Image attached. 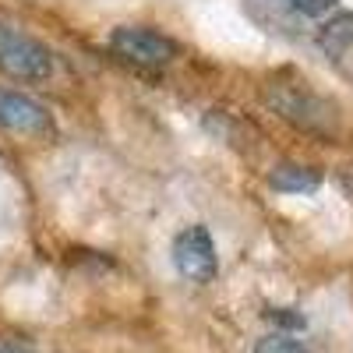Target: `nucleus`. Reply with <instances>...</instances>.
Masks as SVG:
<instances>
[{
	"instance_id": "6",
	"label": "nucleus",
	"mask_w": 353,
	"mask_h": 353,
	"mask_svg": "<svg viewBox=\"0 0 353 353\" xmlns=\"http://www.w3.org/2000/svg\"><path fill=\"white\" fill-rule=\"evenodd\" d=\"M269 184L279 194H311L321 184V173L314 166H304V163H279L269 173Z\"/></svg>"
},
{
	"instance_id": "4",
	"label": "nucleus",
	"mask_w": 353,
	"mask_h": 353,
	"mask_svg": "<svg viewBox=\"0 0 353 353\" xmlns=\"http://www.w3.org/2000/svg\"><path fill=\"white\" fill-rule=\"evenodd\" d=\"M269 106L283 117V121L297 124L304 131H318V134H332L336 131V106L329 99H321L318 92L304 85H272L269 88Z\"/></svg>"
},
{
	"instance_id": "3",
	"label": "nucleus",
	"mask_w": 353,
	"mask_h": 353,
	"mask_svg": "<svg viewBox=\"0 0 353 353\" xmlns=\"http://www.w3.org/2000/svg\"><path fill=\"white\" fill-rule=\"evenodd\" d=\"M170 261L176 276L184 283H194V286H205L212 283L216 272H219V251H216V241L205 223H188L173 233V244H170Z\"/></svg>"
},
{
	"instance_id": "5",
	"label": "nucleus",
	"mask_w": 353,
	"mask_h": 353,
	"mask_svg": "<svg viewBox=\"0 0 353 353\" xmlns=\"http://www.w3.org/2000/svg\"><path fill=\"white\" fill-rule=\"evenodd\" d=\"M0 131L28 134V138L50 134V131H53V113H50L39 99L0 85Z\"/></svg>"
},
{
	"instance_id": "2",
	"label": "nucleus",
	"mask_w": 353,
	"mask_h": 353,
	"mask_svg": "<svg viewBox=\"0 0 353 353\" xmlns=\"http://www.w3.org/2000/svg\"><path fill=\"white\" fill-rule=\"evenodd\" d=\"M110 50L145 71H159L181 57V43L152 25H117L110 32Z\"/></svg>"
},
{
	"instance_id": "8",
	"label": "nucleus",
	"mask_w": 353,
	"mask_h": 353,
	"mask_svg": "<svg viewBox=\"0 0 353 353\" xmlns=\"http://www.w3.org/2000/svg\"><path fill=\"white\" fill-rule=\"evenodd\" d=\"M254 353H311L301 339H293L290 332H269L254 343Z\"/></svg>"
},
{
	"instance_id": "1",
	"label": "nucleus",
	"mask_w": 353,
	"mask_h": 353,
	"mask_svg": "<svg viewBox=\"0 0 353 353\" xmlns=\"http://www.w3.org/2000/svg\"><path fill=\"white\" fill-rule=\"evenodd\" d=\"M0 71L14 81H46L57 71V53L21 25L0 18Z\"/></svg>"
},
{
	"instance_id": "9",
	"label": "nucleus",
	"mask_w": 353,
	"mask_h": 353,
	"mask_svg": "<svg viewBox=\"0 0 353 353\" xmlns=\"http://www.w3.org/2000/svg\"><path fill=\"white\" fill-rule=\"evenodd\" d=\"M269 318L279 321V325H286V329H304V318L293 314L290 307H269Z\"/></svg>"
},
{
	"instance_id": "7",
	"label": "nucleus",
	"mask_w": 353,
	"mask_h": 353,
	"mask_svg": "<svg viewBox=\"0 0 353 353\" xmlns=\"http://www.w3.org/2000/svg\"><path fill=\"white\" fill-rule=\"evenodd\" d=\"M318 46L325 53H343L353 46V11H332V18L321 21Z\"/></svg>"
},
{
	"instance_id": "10",
	"label": "nucleus",
	"mask_w": 353,
	"mask_h": 353,
	"mask_svg": "<svg viewBox=\"0 0 353 353\" xmlns=\"http://www.w3.org/2000/svg\"><path fill=\"white\" fill-rule=\"evenodd\" d=\"M0 353H39L32 343H21V339H4L0 343Z\"/></svg>"
}]
</instances>
